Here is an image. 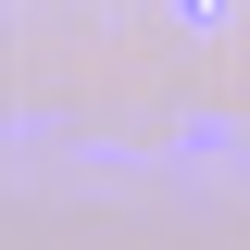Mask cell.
Masks as SVG:
<instances>
[{
    "instance_id": "obj_1",
    "label": "cell",
    "mask_w": 250,
    "mask_h": 250,
    "mask_svg": "<svg viewBox=\"0 0 250 250\" xmlns=\"http://www.w3.org/2000/svg\"><path fill=\"white\" fill-rule=\"evenodd\" d=\"M175 13H188V25H225V13H238V0H175Z\"/></svg>"
}]
</instances>
